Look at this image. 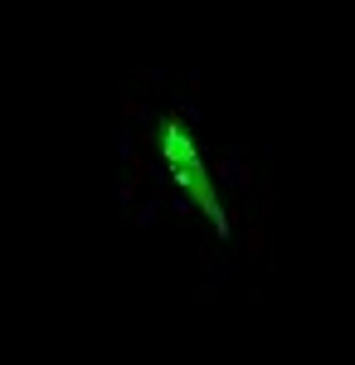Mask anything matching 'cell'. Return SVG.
Returning <instances> with one entry per match:
<instances>
[{"label": "cell", "instance_id": "6da1fadb", "mask_svg": "<svg viewBox=\"0 0 355 365\" xmlns=\"http://www.w3.org/2000/svg\"><path fill=\"white\" fill-rule=\"evenodd\" d=\"M161 151H165V166H170V180L195 200V210H200V215L215 225V234L224 239V234H229V215H224V205H219V190H215V180H210V166H205L200 146L185 137V127H180L175 117L161 122Z\"/></svg>", "mask_w": 355, "mask_h": 365}]
</instances>
